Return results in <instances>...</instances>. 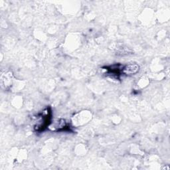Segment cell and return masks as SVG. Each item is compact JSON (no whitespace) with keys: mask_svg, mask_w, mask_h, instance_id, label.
I'll list each match as a JSON object with an SVG mask.
<instances>
[{"mask_svg":"<svg viewBox=\"0 0 170 170\" xmlns=\"http://www.w3.org/2000/svg\"><path fill=\"white\" fill-rule=\"evenodd\" d=\"M139 67L138 65H130L128 66H126L124 68H123L122 72H124L126 74H133L136 73L138 71Z\"/></svg>","mask_w":170,"mask_h":170,"instance_id":"1","label":"cell"}]
</instances>
